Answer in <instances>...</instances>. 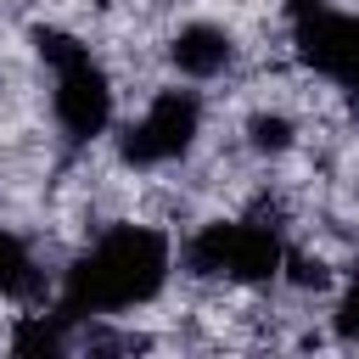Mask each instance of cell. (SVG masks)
I'll list each match as a JSON object with an SVG mask.
<instances>
[{"mask_svg": "<svg viewBox=\"0 0 359 359\" xmlns=\"http://www.w3.org/2000/svg\"><path fill=\"white\" fill-rule=\"evenodd\" d=\"M174 236L151 219H118L101 224L62 269L56 280V314L67 325L79 320H118L129 309H146L163 297L168 275H174Z\"/></svg>", "mask_w": 359, "mask_h": 359, "instance_id": "cell-1", "label": "cell"}, {"mask_svg": "<svg viewBox=\"0 0 359 359\" xmlns=\"http://www.w3.org/2000/svg\"><path fill=\"white\" fill-rule=\"evenodd\" d=\"M39 67L50 73V118L67 146H95L112 118H118V79L95 56V45L62 22H34L28 28Z\"/></svg>", "mask_w": 359, "mask_h": 359, "instance_id": "cell-2", "label": "cell"}, {"mask_svg": "<svg viewBox=\"0 0 359 359\" xmlns=\"http://www.w3.org/2000/svg\"><path fill=\"white\" fill-rule=\"evenodd\" d=\"M185 280L196 286H230V292H269L280 286L286 241L275 224L241 213V219H208L180 241Z\"/></svg>", "mask_w": 359, "mask_h": 359, "instance_id": "cell-3", "label": "cell"}, {"mask_svg": "<svg viewBox=\"0 0 359 359\" xmlns=\"http://www.w3.org/2000/svg\"><path fill=\"white\" fill-rule=\"evenodd\" d=\"M202 95L180 90V84H157L151 95H140V112H129L118 123V168H174L191 163L202 146Z\"/></svg>", "mask_w": 359, "mask_h": 359, "instance_id": "cell-4", "label": "cell"}, {"mask_svg": "<svg viewBox=\"0 0 359 359\" xmlns=\"http://www.w3.org/2000/svg\"><path fill=\"white\" fill-rule=\"evenodd\" d=\"M280 28H286V56L297 73H314V79L359 95V6L286 0Z\"/></svg>", "mask_w": 359, "mask_h": 359, "instance_id": "cell-5", "label": "cell"}, {"mask_svg": "<svg viewBox=\"0 0 359 359\" xmlns=\"http://www.w3.org/2000/svg\"><path fill=\"white\" fill-rule=\"evenodd\" d=\"M236 56H241L236 28H224V22H213V17L180 22V28L168 34V45H163V62H168L180 79H191V84H213V79H224V73L236 67Z\"/></svg>", "mask_w": 359, "mask_h": 359, "instance_id": "cell-6", "label": "cell"}, {"mask_svg": "<svg viewBox=\"0 0 359 359\" xmlns=\"http://www.w3.org/2000/svg\"><path fill=\"white\" fill-rule=\"evenodd\" d=\"M0 303H17V309H45V303H56L50 269L39 264V252L28 247V236H17V230H6V224H0Z\"/></svg>", "mask_w": 359, "mask_h": 359, "instance_id": "cell-7", "label": "cell"}, {"mask_svg": "<svg viewBox=\"0 0 359 359\" xmlns=\"http://www.w3.org/2000/svg\"><path fill=\"white\" fill-rule=\"evenodd\" d=\"M331 337L337 342H359V269H348L337 280V303H331Z\"/></svg>", "mask_w": 359, "mask_h": 359, "instance_id": "cell-8", "label": "cell"}]
</instances>
